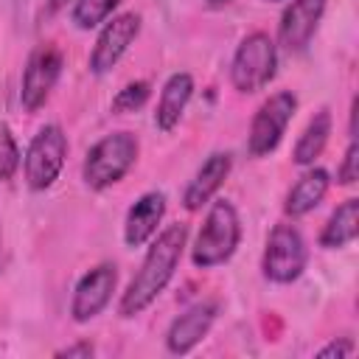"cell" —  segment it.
Masks as SVG:
<instances>
[{"mask_svg":"<svg viewBox=\"0 0 359 359\" xmlns=\"http://www.w3.org/2000/svg\"><path fill=\"white\" fill-rule=\"evenodd\" d=\"M165 216V194L163 191H146L135 199V205L126 210L123 222V241L126 247H143L157 236V227Z\"/></svg>","mask_w":359,"mask_h":359,"instance_id":"5bb4252c","label":"cell"},{"mask_svg":"<svg viewBox=\"0 0 359 359\" xmlns=\"http://www.w3.org/2000/svg\"><path fill=\"white\" fill-rule=\"evenodd\" d=\"M17 168H20V146L8 123H0V182H11Z\"/></svg>","mask_w":359,"mask_h":359,"instance_id":"44dd1931","label":"cell"},{"mask_svg":"<svg viewBox=\"0 0 359 359\" xmlns=\"http://www.w3.org/2000/svg\"><path fill=\"white\" fill-rule=\"evenodd\" d=\"M278 73V45L269 34L252 31L247 34L230 62V81L238 93L264 90Z\"/></svg>","mask_w":359,"mask_h":359,"instance_id":"277c9868","label":"cell"},{"mask_svg":"<svg viewBox=\"0 0 359 359\" xmlns=\"http://www.w3.org/2000/svg\"><path fill=\"white\" fill-rule=\"evenodd\" d=\"M359 236V199H345L337 205V210L328 216L323 233H320V247L325 250H339L348 247Z\"/></svg>","mask_w":359,"mask_h":359,"instance_id":"e0dca14e","label":"cell"},{"mask_svg":"<svg viewBox=\"0 0 359 359\" xmlns=\"http://www.w3.org/2000/svg\"><path fill=\"white\" fill-rule=\"evenodd\" d=\"M151 95V84L149 81H129L126 87L118 90V95L112 98V112H137Z\"/></svg>","mask_w":359,"mask_h":359,"instance_id":"ffe728a7","label":"cell"},{"mask_svg":"<svg viewBox=\"0 0 359 359\" xmlns=\"http://www.w3.org/2000/svg\"><path fill=\"white\" fill-rule=\"evenodd\" d=\"M95 353V348L90 345V342H76V345H67V348H62V351H56V356H67V359H73V356H81V359H90Z\"/></svg>","mask_w":359,"mask_h":359,"instance_id":"cb8c5ba5","label":"cell"},{"mask_svg":"<svg viewBox=\"0 0 359 359\" xmlns=\"http://www.w3.org/2000/svg\"><path fill=\"white\" fill-rule=\"evenodd\" d=\"M191 95H194V79H191V73H185V70L171 73V76L165 79L163 90H160V98H157L154 126H157L160 132H171V129L180 123V118H182V112H185Z\"/></svg>","mask_w":359,"mask_h":359,"instance_id":"9a60e30c","label":"cell"},{"mask_svg":"<svg viewBox=\"0 0 359 359\" xmlns=\"http://www.w3.org/2000/svg\"><path fill=\"white\" fill-rule=\"evenodd\" d=\"M137 135L132 132H112L95 140L81 163V180L90 191H107L115 182H121L132 165L137 163Z\"/></svg>","mask_w":359,"mask_h":359,"instance_id":"3957f363","label":"cell"},{"mask_svg":"<svg viewBox=\"0 0 359 359\" xmlns=\"http://www.w3.org/2000/svg\"><path fill=\"white\" fill-rule=\"evenodd\" d=\"M137 34H140V14L123 11V14L109 17L101 25V31L95 36V45L90 50V62H87L90 73H95V76L109 73L121 62V56L129 50V45L137 39Z\"/></svg>","mask_w":359,"mask_h":359,"instance_id":"9c48e42d","label":"cell"},{"mask_svg":"<svg viewBox=\"0 0 359 359\" xmlns=\"http://www.w3.org/2000/svg\"><path fill=\"white\" fill-rule=\"evenodd\" d=\"M269 3H278V0H269Z\"/></svg>","mask_w":359,"mask_h":359,"instance_id":"4316f807","label":"cell"},{"mask_svg":"<svg viewBox=\"0 0 359 359\" xmlns=\"http://www.w3.org/2000/svg\"><path fill=\"white\" fill-rule=\"evenodd\" d=\"M294 112H297V95L292 90H278L275 95H269L252 115L250 135H247V151L252 157H266L269 151H275Z\"/></svg>","mask_w":359,"mask_h":359,"instance_id":"52a82bcc","label":"cell"},{"mask_svg":"<svg viewBox=\"0 0 359 359\" xmlns=\"http://www.w3.org/2000/svg\"><path fill=\"white\" fill-rule=\"evenodd\" d=\"M306 264H309V247L303 233L289 222L275 224L261 258L264 278L272 283H294L306 272Z\"/></svg>","mask_w":359,"mask_h":359,"instance_id":"8992f818","label":"cell"},{"mask_svg":"<svg viewBox=\"0 0 359 359\" xmlns=\"http://www.w3.org/2000/svg\"><path fill=\"white\" fill-rule=\"evenodd\" d=\"M188 247V227L185 224H168L157 233V238L149 244L140 269L135 272V278L129 280V286L123 289L121 300H118V314L121 317H137L140 311H146L160 292H165V286L171 283L182 252Z\"/></svg>","mask_w":359,"mask_h":359,"instance_id":"6da1fadb","label":"cell"},{"mask_svg":"<svg viewBox=\"0 0 359 359\" xmlns=\"http://www.w3.org/2000/svg\"><path fill=\"white\" fill-rule=\"evenodd\" d=\"M230 0H208V6H213V8H219V6H227Z\"/></svg>","mask_w":359,"mask_h":359,"instance_id":"484cf974","label":"cell"},{"mask_svg":"<svg viewBox=\"0 0 359 359\" xmlns=\"http://www.w3.org/2000/svg\"><path fill=\"white\" fill-rule=\"evenodd\" d=\"M356 180H359V143H356V137H351V143L345 149V157L337 165V182L339 185H353Z\"/></svg>","mask_w":359,"mask_h":359,"instance_id":"7402d4cb","label":"cell"},{"mask_svg":"<svg viewBox=\"0 0 359 359\" xmlns=\"http://www.w3.org/2000/svg\"><path fill=\"white\" fill-rule=\"evenodd\" d=\"M118 283V266L104 261L98 266H93L90 272H84L73 289V300H70V317L73 323H90L95 320L112 300Z\"/></svg>","mask_w":359,"mask_h":359,"instance_id":"30bf717a","label":"cell"},{"mask_svg":"<svg viewBox=\"0 0 359 359\" xmlns=\"http://www.w3.org/2000/svg\"><path fill=\"white\" fill-rule=\"evenodd\" d=\"M353 351H356V345H353L348 337H339V339H331L325 348H320L317 356H320V359H334V356L342 359V356H351Z\"/></svg>","mask_w":359,"mask_h":359,"instance_id":"603a6c76","label":"cell"},{"mask_svg":"<svg viewBox=\"0 0 359 359\" xmlns=\"http://www.w3.org/2000/svg\"><path fill=\"white\" fill-rule=\"evenodd\" d=\"M230 168H233V157L227 151H213L194 174V180L188 182L185 194H182V205L185 210L196 213L202 210L205 205H210V199H216L219 188L224 185V180L230 177Z\"/></svg>","mask_w":359,"mask_h":359,"instance_id":"4fadbf2b","label":"cell"},{"mask_svg":"<svg viewBox=\"0 0 359 359\" xmlns=\"http://www.w3.org/2000/svg\"><path fill=\"white\" fill-rule=\"evenodd\" d=\"M67 3H76V0H48L45 6H48V14H56V11H62Z\"/></svg>","mask_w":359,"mask_h":359,"instance_id":"d4e9b609","label":"cell"},{"mask_svg":"<svg viewBox=\"0 0 359 359\" xmlns=\"http://www.w3.org/2000/svg\"><path fill=\"white\" fill-rule=\"evenodd\" d=\"M325 3L328 0H292L278 20V45L289 53L306 50V45L320 28Z\"/></svg>","mask_w":359,"mask_h":359,"instance_id":"8fae6325","label":"cell"},{"mask_svg":"<svg viewBox=\"0 0 359 359\" xmlns=\"http://www.w3.org/2000/svg\"><path fill=\"white\" fill-rule=\"evenodd\" d=\"M216 320V303H194L191 309H185L180 317H174V323L165 331V348L174 356L191 353L210 331Z\"/></svg>","mask_w":359,"mask_h":359,"instance_id":"7c38bea8","label":"cell"},{"mask_svg":"<svg viewBox=\"0 0 359 359\" xmlns=\"http://www.w3.org/2000/svg\"><path fill=\"white\" fill-rule=\"evenodd\" d=\"M62 50L56 45H36L25 62L22 81H20V104L25 112H36L53 93L62 76Z\"/></svg>","mask_w":359,"mask_h":359,"instance_id":"ba28073f","label":"cell"},{"mask_svg":"<svg viewBox=\"0 0 359 359\" xmlns=\"http://www.w3.org/2000/svg\"><path fill=\"white\" fill-rule=\"evenodd\" d=\"M241 241V219L233 202L227 199H210V208L205 213V222L194 238L191 261L196 269H213L233 258Z\"/></svg>","mask_w":359,"mask_h":359,"instance_id":"7a4b0ae2","label":"cell"},{"mask_svg":"<svg viewBox=\"0 0 359 359\" xmlns=\"http://www.w3.org/2000/svg\"><path fill=\"white\" fill-rule=\"evenodd\" d=\"M328 185H331V177L325 168H314L309 165V171L300 174V180L289 188L286 194V202H283V213L292 216V219H300L306 213H311L328 194Z\"/></svg>","mask_w":359,"mask_h":359,"instance_id":"2e32d148","label":"cell"},{"mask_svg":"<svg viewBox=\"0 0 359 359\" xmlns=\"http://www.w3.org/2000/svg\"><path fill=\"white\" fill-rule=\"evenodd\" d=\"M118 6H121V0H76L70 17H73L76 28L90 31V28L107 22Z\"/></svg>","mask_w":359,"mask_h":359,"instance_id":"d6986e66","label":"cell"},{"mask_svg":"<svg viewBox=\"0 0 359 359\" xmlns=\"http://www.w3.org/2000/svg\"><path fill=\"white\" fill-rule=\"evenodd\" d=\"M65 157H67V135L59 123H45L28 143L25 157H22V171H25V182L31 191H48L62 168H65Z\"/></svg>","mask_w":359,"mask_h":359,"instance_id":"5b68a950","label":"cell"},{"mask_svg":"<svg viewBox=\"0 0 359 359\" xmlns=\"http://www.w3.org/2000/svg\"><path fill=\"white\" fill-rule=\"evenodd\" d=\"M331 126H334V121H331V112H328V109L314 112V118L306 123V129L300 132V137H297V143H294V149H292V160H294L297 165H314V160H317V157L325 151V146H328Z\"/></svg>","mask_w":359,"mask_h":359,"instance_id":"ac0fdd59","label":"cell"}]
</instances>
